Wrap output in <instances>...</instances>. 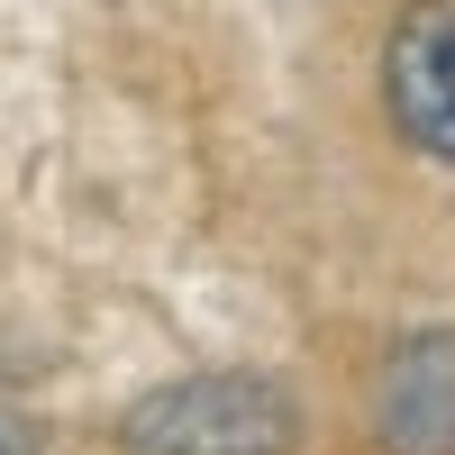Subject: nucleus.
Segmentation results:
<instances>
[{"mask_svg":"<svg viewBox=\"0 0 455 455\" xmlns=\"http://www.w3.org/2000/svg\"><path fill=\"white\" fill-rule=\"evenodd\" d=\"M119 455H300V401L255 364H201L119 410Z\"/></svg>","mask_w":455,"mask_h":455,"instance_id":"f257e3e1","label":"nucleus"},{"mask_svg":"<svg viewBox=\"0 0 455 455\" xmlns=\"http://www.w3.org/2000/svg\"><path fill=\"white\" fill-rule=\"evenodd\" d=\"M383 119L419 164L455 173V0H410L383 36Z\"/></svg>","mask_w":455,"mask_h":455,"instance_id":"f03ea898","label":"nucleus"},{"mask_svg":"<svg viewBox=\"0 0 455 455\" xmlns=\"http://www.w3.org/2000/svg\"><path fill=\"white\" fill-rule=\"evenodd\" d=\"M373 446L383 455H455V328H401L373 364Z\"/></svg>","mask_w":455,"mask_h":455,"instance_id":"7ed1b4c3","label":"nucleus"},{"mask_svg":"<svg viewBox=\"0 0 455 455\" xmlns=\"http://www.w3.org/2000/svg\"><path fill=\"white\" fill-rule=\"evenodd\" d=\"M0 455H46V419H28L19 401H0Z\"/></svg>","mask_w":455,"mask_h":455,"instance_id":"20e7f679","label":"nucleus"}]
</instances>
